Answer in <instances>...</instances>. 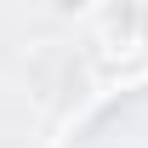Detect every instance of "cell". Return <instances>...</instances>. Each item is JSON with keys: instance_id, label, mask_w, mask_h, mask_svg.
Wrapping results in <instances>:
<instances>
[{"instance_id": "cell-2", "label": "cell", "mask_w": 148, "mask_h": 148, "mask_svg": "<svg viewBox=\"0 0 148 148\" xmlns=\"http://www.w3.org/2000/svg\"><path fill=\"white\" fill-rule=\"evenodd\" d=\"M80 6H86V0H57V12H80Z\"/></svg>"}, {"instance_id": "cell-1", "label": "cell", "mask_w": 148, "mask_h": 148, "mask_svg": "<svg viewBox=\"0 0 148 148\" xmlns=\"http://www.w3.org/2000/svg\"><path fill=\"white\" fill-rule=\"evenodd\" d=\"M148 46V12L143 6H114L108 17H103V51L108 57H137Z\"/></svg>"}]
</instances>
